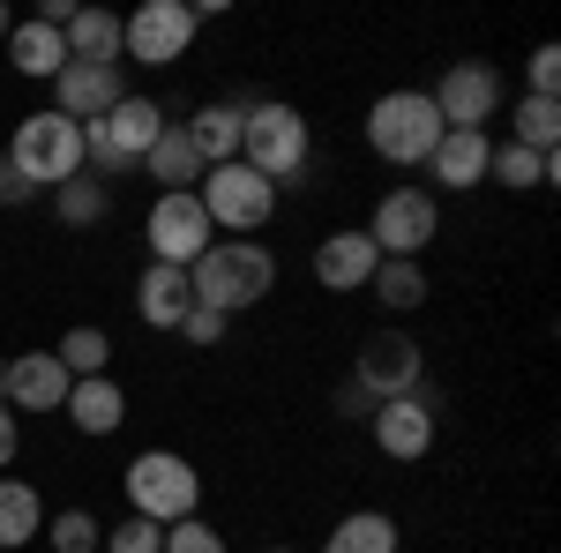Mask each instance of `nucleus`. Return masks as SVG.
<instances>
[{
	"mask_svg": "<svg viewBox=\"0 0 561 553\" xmlns=\"http://www.w3.org/2000/svg\"><path fill=\"white\" fill-rule=\"evenodd\" d=\"M121 97H128V60H68V68L53 76V113L76 120V128L105 120Z\"/></svg>",
	"mask_w": 561,
	"mask_h": 553,
	"instance_id": "1a4fd4ad",
	"label": "nucleus"
},
{
	"mask_svg": "<svg viewBox=\"0 0 561 553\" xmlns=\"http://www.w3.org/2000/svg\"><path fill=\"white\" fill-rule=\"evenodd\" d=\"M105 210H113V187L90 180V172H76V180L53 187V217H60V224H98Z\"/></svg>",
	"mask_w": 561,
	"mask_h": 553,
	"instance_id": "cd10ccee",
	"label": "nucleus"
},
{
	"mask_svg": "<svg viewBox=\"0 0 561 553\" xmlns=\"http://www.w3.org/2000/svg\"><path fill=\"white\" fill-rule=\"evenodd\" d=\"M60 38H68V60H121V15L113 8H76V23Z\"/></svg>",
	"mask_w": 561,
	"mask_h": 553,
	"instance_id": "5701e85b",
	"label": "nucleus"
},
{
	"mask_svg": "<svg viewBox=\"0 0 561 553\" xmlns=\"http://www.w3.org/2000/svg\"><path fill=\"white\" fill-rule=\"evenodd\" d=\"M68 367L53 359V352H23V359H8V412H60L68 404Z\"/></svg>",
	"mask_w": 561,
	"mask_h": 553,
	"instance_id": "2eb2a0df",
	"label": "nucleus"
},
{
	"mask_svg": "<svg viewBox=\"0 0 561 553\" xmlns=\"http://www.w3.org/2000/svg\"><path fill=\"white\" fill-rule=\"evenodd\" d=\"M225 330H232V322H225L217 307H187V322H180L173 337H187L195 352H210V344H225Z\"/></svg>",
	"mask_w": 561,
	"mask_h": 553,
	"instance_id": "72a5a7b5",
	"label": "nucleus"
},
{
	"mask_svg": "<svg viewBox=\"0 0 561 553\" xmlns=\"http://www.w3.org/2000/svg\"><path fill=\"white\" fill-rule=\"evenodd\" d=\"M60 412H68L76 434H98V441H105V434H121V426H128V396H121L113 375H90V382L68 389V404H60Z\"/></svg>",
	"mask_w": 561,
	"mask_h": 553,
	"instance_id": "6ab92c4d",
	"label": "nucleus"
},
{
	"mask_svg": "<svg viewBox=\"0 0 561 553\" xmlns=\"http://www.w3.org/2000/svg\"><path fill=\"white\" fill-rule=\"evenodd\" d=\"M270 553H293V546H270Z\"/></svg>",
	"mask_w": 561,
	"mask_h": 553,
	"instance_id": "58836bf2",
	"label": "nucleus"
},
{
	"mask_svg": "<svg viewBox=\"0 0 561 553\" xmlns=\"http://www.w3.org/2000/svg\"><path fill=\"white\" fill-rule=\"evenodd\" d=\"M128 502L150 523H180V516H203V471L173 457V449H142L128 464Z\"/></svg>",
	"mask_w": 561,
	"mask_h": 553,
	"instance_id": "39448f33",
	"label": "nucleus"
},
{
	"mask_svg": "<svg viewBox=\"0 0 561 553\" xmlns=\"http://www.w3.org/2000/svg\"><path fill=\"white\" fill-rule=\"evenodd\" d=\"M322 553H397V516L382 509H352L330 539H322Z\"/></svg>",
	"mask_w": 561,
	"mask_h": 553,
	"instance_id": "b1692460",
	"label": "nucleus"
},
{
	"mask_svg": "<svg viewBox=\"0 0 561 553\" xmlns=\"http://www.w3.org/2000/svg\"><path fill=\"white\" fill-rule=\"evenodd\" d=\"M352 382L367 389L375 404H389V396H412V389L427 382V352L404 337V330H382V337L359 344V359H352Z\"/></svg>",
	"mask_w": 561,
	"mask_h": 553,
	"instance_id": "9b49d317",
	"label": "nucleus"
},
{
	"mask_svg": "<svg viewBox=\"0 0 561 553\" xmlns=\"http://www.w3.org/2000/svg\"><path fill=\"white\" fill-rule=\"evenodd\" d=\"M165 553H225V539L203 516H180V523H165Z\"/></svg>",
	"mask_w": 561,
	"mask_h": 553,
	"instance_id": "2f4dec72",
	"label": "nucleus"
},
{
	"mask_svg": "<svg viewBox=\"0 0 561 553\" xmlns=\"http://www.w3.org/2000/svg\"><path fill=\"white\" fill-rule=\"evenodd\" d=\"M187 285H195V307H217V314L232 322V314H248V307L270 299L277 255H270L262 240H210V247L195 255V269H187Z\"/></svg>",
	"mask_w": 561,
	"mask_h": 553,
	"instance_id": "f257e3e1",
	"label": "nucleus"
},
{
	"mask_svg": "<svg viewBox=\"0 0 561 553\" xmlns=\"http://www.w3.org/2000/svg\"><path fill=\"white\" fill-rule=\"evenodd\" d=\"M180 128L203 150V165H232V158H240V105H203V113L180 120Z\"/></svg>",
	"mask_w": 561,
	"mask_h": 553,
	"instance_id": "412c9836",
	"label": "nucleus"
},
{
	"mask_svg": "<svg viewBox=\"0 0 561 553\" xmlns=\"http://www.w3.org/2000/svg\"><path fill=\"white\" fill-rule=\"evenodd\" d=\"M187 307H195L187 269H173V262H150V269H142V285H135V314H142L150 330H180V322H187Z\"/></svg>",
	"mask_w": 561,
	"mask_h": 553,
	"instance_id": "a211bd4d",
	"label": "nucleus"
},
{
	"mask_svg": "<svg viewBox=\"0 0 561 553\" xmlns=\"http://www.w3.org/2000/svg\"><path fill=\"white\" fill-rule=\"evenodd\" d=\"M142 172L158 180V195H195L210 165H203V150L187 142V128H180V120H165V135L150 142V158H142Z\"/></svg>",
	"mask_w": 561,
	"mask_h": 553,
	"instance_id": "f3484780",
	"label": "nucleus"
},
{
	"mask_svg": "<svg viewBox=\"0 0 561 553\" xmlns=\"http://www.w3.org/2000/svg\"><path fill=\"white\" fill-rule=\"evenodd\" d=\"M8 165L23 172L31 187H60V180L83 172V128L60 120V113L45 105V113H31V120H15V135H8Z\"/></svg>",
	"mask_w": 561,
	"mask_h": 553,
	"instance_id": "20e7f679",
	"label": "nucleus"
},
{
	"mask_svg": "<svg viewBox=\"0 0 561 553\" xmlns=\"http://www.w3.org/2000/svg\"><path fill=\"white\" fill-rule=\"evenodd\" d=\"M486 180H502V187H554L561 165H554V158H531L524 142H494V158H486Z\"/></svg>",
	"mask_w": 561,
	"mask_h": 553,
	"instance_id": "a878e982",
	"label": "nucleus"
},
{
	"mask_svg": "<svg viewBox=\"0 0 561 553\" xmlns=\"http://www.w3.org/2000/svg\"><path fill=\"white\" fill-rule=\"evenodd\" d=\"M15 449H23V426H15V412L0 404V471L15 464Z\"/></svg>",
	"mask_w": 561,
	"mask_h": 553,
	"instance_id": "c9c22d12",
	"label": "nucleus"
},
{
	"mask_svg": "<svg viewBox=\"0 0 561 553\" xmlns=\"http://www.w3.org/2000/svg\"><path fill=\"white\" fill-rule=\"evenodd\" d=\"M31 195H38V187H31L23 172H15L8 158H0V203H31Z\"/></svg>",
	"mask_w": 561,
	"mask_h": 553,
	"instance_id": "f704fd0d",
	"label": "nucleus"
},
{
	"mask_svg": "<svg viewBox=\"0 0 561 553\" xmlns=\"http://www.w3.org/2000/svg\"><path fill=\"white\" fill-rule=\"evenodd\" d=\"M195 31H203V15L187 0H142L135 15H121V60H135V68H173V60H187Z\"/></svg>",
	"mask_w": 561,
	"mask_h": 553,
	"instance_id": "423d86ee",
	"label": "nucleus"
},
{
	"mask_svg": "<svg viewBox=\"0 0 561 553\" xmlns=\"http://www.w3.org/2000/svg\"><path fill=\"white\" fill-rule=\"evenodd\" d=\"M240 165L262 172L270 187H293L314 165V135H307V113L285 105V97H262V105H240Z\"/></svg>",
	"mask_w": 561,
	"mask_h": 553,
	"instance_id": "f03ea898",
	"label": "nucleus"
},
{
	"mask_svg": "<svg viewBox=\"0 0 561 553\" xmlns=\"http://www.w3.org/2000/svg\"><path fill=\"white\" fill-rule=\"evenodd\" d=\"M434 224H442V210H434L427 187H389L359 232L375 240V255H382V262H420V255H427V240H434Z\"/></svg>",
	"mask_w": 561,
	"mask_h": 553,
	"instance_id": "6e6552de",
	"label": "nucleus"
},
{
	"mask_svg": "<svg viewBox=\"0 0 561 553\" xmlns=\"http://www.w3.org/2000/svg\"><path fill=\"white\" fill-rule=\"evenodd\" d=\"M367 292L382 299L389 314H412V307H427V269H420V262H382V269L367 277Z\"/></svg>",
	"mask_w": 561,
	"mask_h": 553,
	"instance_id": "bb28decb",
	"label": "nucleus"
},
{
	"mask_svg": "<svg viewBox=\"0 0 561 553\" xmlns=\"http://www.w3.org/2000/svg\"><path fill=\"white\" fill-rule=\"evenodd\" d=\"M486 158H494V135H486V128H449L442 142H434L427 172L449 187V195H465V187H479V180H486Z\"/></svg>",
	"mask_w": 561,
	"mask_h": 553,
	"instance_id": "dca6fc26",
	"label": "nucleus"
},
{
	"mask_svg": "<svg viewBox=\"0 0 561 553\" xmlns=\"http://www.w3.org/2000/svg\"><path fill=\"white\" fill-rule=\"evenodd\" d=\"M0 404H8V359H0Z\"/></svg>",
	"mask_w": 561,
	"mask_h": 553,
	"instance_id": "4c0bfd02",
	"label": "nucleus"
},
{
	"mask_svg": "<svg viewBox=\"0 0 561 553\" xmlns=\"http://www.w3.org/2000/svg\"><path fill=\"white\" fill-rule=\"evenodd\" d=\"M195 203H203V217H210L217 232H262V224L277 217V187L232 158V165H210V172H203Z\"/></svg>",
	"mask_w": 561,
	"mask_h": 553,
	"instance_id": "0eeeda50",
	"label": "nucleus"
},
{
	"mask_svg": "<svg viewBox=\"0 0 561 553\" xmlns=\"http://www.w3.org/2000/svg\"><path fill=\"white\" fill-rule=\"evenodd\" d=\"M442 113H434L427 90H382L375 105H367V150L382 158V165H427L434 142H442Z\"/></svg>",
	"mask_w": 561,
	"mask_h": 553,
	"instance_id": "7ed1b4c3",
	"label": "nucleus"
},
{
	"mask_svg": "<svg viewBox=\"0 0 561 553\" xmlns=\"http://www.w3.org/2000/svg\"><path fill=\"white\" fill-rule=\"evenodd\" d=\"M53 359L68 367V382H90V375H105V359H113V337H105L98 322H76L68 337L53 344Z\"/></svg>",
	"mask_w": 561,
	"mask_h": 553,
	"instance_id": "393cba45",
	"label": "nucleus"
},
{
	"mask_svg": "<svg viewBox=\"0 0 561 553\" xmlns=\"http://www.w3.org/2000/svg\"><path fill=\"white\" fill-rule=\"evenodd\" d=\"M105 553H165V523L128 516V523H113V531H105Z\"/></svg>",
	"mask_w": 561,
	"mask_h": 553,
	"instance_id": "7c9ffc66",
	"label": "nucleus"
},
{
	"mask_svg": "<svg viewBox=\"0 0 561 553\" xmlns=\"http://www.w3.org/2000/svg\"><path fill=\"white\" fill-rule=\"evenodd\" d=\"M367 434H375V449H382L389 464H420L434 449V389L420 382L412 396H389L367 412Z\"/></svg>",
	"mask_w": 561,
	"mask_h": 553,
	"instance_id": "ddd939ff",
	"label": "nucleus"
},
{
	"mask_svg": "<svg viewBox=\"0 0 561 553\" xmlns=\"http://www.w3.org/2000/svg\"><path fill=\"white\" fill-rule=\"evenodd\" d=\"M45 531V509H38V486H23V479H0V553L31 546Z\"/></svg>",
	"mask_w": 561,
	"mask_h": 553,
	"instance_id": "4be33fe9",
	"label": "nucleus"
},
{
	"mask_svg": "<svg viewBox=\"0 0 561 553\" xmlns=\"http://www.w3.org/2000/svg\"><path fill=\"white\" fill-rule=\"evenodd\" d=\"M375 269H382V255H375L367 232H330V240H314V285H330V292H367Z\"/></svg>",
	"mask_w": 561,
	"mask_h": 553,
	"instance_id": "4468645a",
	"label": "nucleus"
},
{
	"mask_svg": "<svg viewBox=\"0 0 561 553\" xmlns=\"http://www.w3.org/2000/svg\"><path fill=\"white\" fill-rule=\"evenodd\" d=\"M434 113H442V128H486L494 113H502V68H486V60H457V68H442V83L427 90Z\"/></svg>",
	"mask_w": 561,
	"mask_h": 553,
	"instance_id": "9d476101",
	"label": "nucleus"
},
{
	"mask_svg": "<svg viewBox=\"0 0 561 553\" xmlns=\"http://www.w3.org/2000/svg\"><path fill=\"white\" fill-rule=\"evenodd\" d=\"M524 97H554L561 90V45H539V53H531V60H524Z\"/></svg>",
	"mask_w": 561,
	"mask_h": 553,
	"instance_id": "473e14b6",
	"label": "nucleus"
},
{
	"mask_svg": "<svg viewBox=\"0 0 561 553\" xmlns=\"http://www.w3.org/2000/svg\"><path fill=\"white\" fill-rule=\"evenodd\" d=\"M45 539H53V553H98V546H105V531H98V516H90V509L45 516Z\"/></svg>",
	"mask_w": 561,
	"mask_h": 553,
	"instance_id": "c756f323",
	"label": "nucleus"
},
{
	"mask_svg": "<svg viewBox=\"0 0 561 553\" xmlns=\"http://www.w3.org/2000/svg\"><path fill=\"white\" fill-rule=\"evenodd\" d=\"M8 60H15L23 76H45V83H53V76L68 68V38H60L53 23H15V31H8Z\"/></svg>",
	"mask_w": 561,
	"mask_h": 553,
	"instance_id": "aec40b11",
	"label": "nucleus"
},
{
	"mask_svg": "<svg viewBox=\"0 0 561 553\" xmlns=\"http://www.w3.org/2000/svg\"><path fill=\"white\" fill-rule=\"evenodd\" d=\"M510 142H524L531 158H554V142H561V105L554 97H517V135Z\"/></svg>",
	"mask_w": 561,
	"mask_h": 553,
	"instance_id": "c85d7f7f",
	"label": "nucleus"
},
{
	"mask_svg": "<svg viewBox=\"0 0 561 553\" xmlns=\"http://www.w3.org/2000/svg\"><path fill=\"white\" fill-rule=\"evenodd\" d=\"M142 232H150V262H173V269H195V255L217 240V224L203 217L195 195H158L150 217H142Z\"/></svg>",
	"mask_w": 561,
	"mask_h": 553,
	"instance_id": "f8f14e48",
	"label": "nucleus"
},
{
	"mask_svg": "<svg viewBox=\"0 0 561 553\" xmlns=\"http://www.w3.org/2000/svg\"><path fill=\"white\" fill-rule=\"evenodd\" d=\"M8 31H15V15H8V8H0V45H8Z\"/></svg>",
	"mask_w": 561,
	"mask_h": 553,
	"instance_id": "e433bc0d",
	"label": "nucleus"
}]
</instances>
